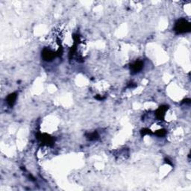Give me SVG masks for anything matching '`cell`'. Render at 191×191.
<instances>
[{"instance_id":"cell-4","label":"cell","mask_w":191,"mask_h":191,"mask_svg":"<svg viewBox=\"0 0 191 191\" xmlns=\"http://www.w3.org/2000/svg\"><path fill=\"white\" fill-rule=\"evenodd\" d=\"M16 97H17V96H16L15 93H13V94H10V95H9L7 98L8 103L10 105H12L14 103V102H15Z\"/></svg>"},{"instance_id":"cell-1","label":"cell","mask_w":191,"mask_h":191,"mask_svg":"<svg viewBox=\"0 0 191 191\" xmlns=\"http://www.w3.org/2000/svg\"><path fill=\"white\" fill-rule=\"evenodd\" d=\"M176 31L179 33H184L189 31L190 29V24L185 20H180L176 24Z\"/></svg>"},{"instance_id":"cell-2","label":"cell","mask_w":191,"mask_h":191,"mask_svg":"<svg viewBox=\"0 0 191 191\" xmlns=\"http://www.w3.org/2000/svg\"><path fill=\"white\" fill-rule=\"evenodd\" d=\"M43 58L46 61H51L55 58V53L52 52L51 50L46 49L43 52Z\"/></svg>"},{"instance_id":"cell-3","label":"cell","mask_w":191,"mask_h":191,"mask_svg":"<svg viewBox=\"0 0 191 191\" xmlns=\"http://www.w3.org/2000/svg\"><path fill=\"white\" fill-rule=\"evenodd\" d=\"M143 68V62L142 61H136L135 63L131 65V70H132V71L134 72H137L138 71L142 70Z\"/></svg>"}]
</instances>
